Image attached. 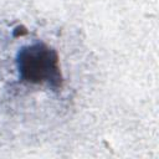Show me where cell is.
<instances>
[{
	"label": "cell",
	"mask_w": 159,
	"mask_h": 159,
	"mask_svg": "<svg viewBox=\"0 0 159 159\" xmlns=\"http://www.w3.org/2000/svg\"><path fill=\"white\" fill-rule=\"evenodd\" d=\"M19 78L29 84H46L53 91L62 88L63 77L56 50L45 42H32L22 46L16 55Z\"/></svg>",
	"instance_id": "6da1fadb"
}]
</instances>
